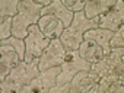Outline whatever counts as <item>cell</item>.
Returning a JSON list of instances; mask_svg holds the SVG:
<instances>
[{
  "label": "cell",
  "instance_id": "obj_1",
  "mask_svg": "<svg viewBox=\"0 0 124 93\" xmlns=\"http://www.w3.org/2000/svg\"><path fill=\"white\" fill-rule=\"evenodd\" d=\"M48 5H51L50 0H42L39 3L31 2V0L19 2L18 13L13 16L12 22V35L19 39H25L28 36V28L38 23L41 18V10Z\"/></svg>",
  "mask_w": 124,
  "mask_h": 93
},
{
  "label": "cell",
  "instance_id": "obj_2",
  "mask_svg": "<svg viewBox=\"0 0 124 93\" xmlns=\"http://www.w3.org/2000/svg\"><path fill=\"white\" fill-rule=\"evenodd\" d=\"M99 28V16L93 19H88L83 12H76L70 26L64 28L60 35V41L66 48V51L78 50L83 42V33L89 29Z\"/></svg>",
  "mask_w": 124,
  "mask_h": 93
},
{
  "label": "cell",
  "instance_id": "obj_3",
  "mask_svg": "<svg viewBox=\"0 0 124 93\" xmlns=\"http://www.w3.org/2000/svg\"><path fill=\"white\" fill-rule=\"evenodd\" d=\"M123 54V48H111V53L108 55H104L98 63H93L91 66V71L96 73L99 77H112L118 80V77L123 76L124 70Z\"/></svg>",
  "mask_w": 124,
  "mask_h": 93
},
{
  "label": "cell",
  "instance_id": "obj_4",
  "mask_svg": "<svg viewBox=\"0 0 124 93\" xmlns=\"http://www.w3.org/2000/svg\"><path fill=\"white\" fill-rule=\"evenodd\" d=\"M91 63L86 61L85 58H82L79 55L78 50H72V51H66V57L64 61L61 64V70L55 79V86H63L66 83H70V80L73 79V76L80 71V70H91Z\"/></svg>",
  "mask_w": 124,
  "mask_h": 93
},
{
  "label": "cell",
  "instance_id": "obj_5",
  "mask_svg": "<svg viewBox=\"0 0 124 93\" xmlns=\"http://www.w3.org/2000/svg\"><path fill=\"white\" fill-rule=\"evenodd\" d=\"M51 42L50 38H47L38 23L35 25H31L28 28V36L25 38V46H26V50H25V60L26 63H31L35 57H41V54L44 53V50L48 46V44Z\"/></svg>",
  "mask_w": 124,
  "mask_h": 93
},
{
  "label": "cell",
  "instance_id": "obj_6",
  "mask_svg": "<svg viewBox=\"0 0 124 93\" xmlns=\"http://www.w3.org/2000/svg\"><path fill=\"white\" fill-rule=\"evenodd\" d=\"M64 57H66V48L61 44L60 38H53L39 57V64H38L39 71H44L55 66H61L64 61Z\"/></svg>",
  "mask_w": 124,
  "mask_h": 93
},
{
  "label": "cell",
  "instance_id": "obj_7",
  "mask_svg": "<svg viewBox=\"0 0 124 93\" xmlns=\"http://www.w3.org/2000/svg\"><path fill=\"white\" fill-rule=\"evenodd\" d=\"M61 67L55 66L51 68H47L41 71L34 80H31L28 84H25L21 90V93H31V92H38V93H48L53 86H55V79L60 73Z\"/></svg>",
  "mask_w": 124,
  "mask_h": 93
},
{
  "label": "cell",
  "instance_id": "obj_8",
  "mask_svg": "<svg viewBox=\"0 0 124 93\" xmlns=\"http://www.w3.org/2000/svg\"><path fill=\"white\" fill-rule=\"evenodd\" d=\"M38 64H39V57H35L31 63H26V61H21L16 67H13L12 70H10V73L8 74V80H10V81H15V83H18L19 86H25V84H28L31 80H34L41 71H39V68H38ZM5 79V80H6Z\"/></svg>",
  "mask_w": 124,
  "mask_h": 93
},
{
  "label": "cell",
  "instance_id": "obj_9",
  "mask_svg": "<svg viewBox=\"0 0 124 93\" xmlns=\"http://www.w3.org/2000/svg\"><path fill=\"white\" fill-rule=\"evenodd\" d=\"M98 81H99V76L96 73L91 70H80L70 80V93L92 92V89L96 86Z\"/></svg>",
  "mask_w": 124,
  "mask_h": 93
},
{
  "label": "cell",
  "instance_id": "obj_10",
  "mask_svg": "<svg viewBox=\"0 0 124 93\" xmlns=\"http://www.w3.org/2000/svg\"><path fill=\"white\" fill-rule=\"evenodd\" d=\"M124 20V5L121 0H117L115 5L104 15L99 16V28L115 32Z\"/></svg>",
  "mask_w": 124,
  "mask_h": 93
},
{
  "label": "cell",
  "instance_id": "obj_11",
  "mask_svg": "<svg viewBox=\"0 0 124 93\" xmlns=\"http://www.w3.org/2000/svg\"><path fill=\"white\" fill-rule=\"evenodd\" d=\"M45 15H53V16H55L58 20L63 22V26H64V28L70 26V23H72V20H73V16H75L73 12H70L66 6H63L61 0H54V2H51V5L45 6V7L41 10V16H45Z\"/></svg>",
  "mask_w": 124,
  "mask_h": 93
},
{
  "label": "cell",
  "instance_id": "obj_12",
  "mask_svg": "<svg viewBox=\"0 0 124 93\" xmlns=\"http://www.w3.org/2000/svg\"><path fill=\"white\" fill-rule=\"evenodd\" d=\"M114 32L108 31V29H101V28H96V29H89L83 33V41H93L95 44H98L102 51H104V55H108L111 53V48H109V39L112 38Z\"/></svg>",
  "mask_w": 124,
  "mask_h": 93
},
{
  "label": "cell",
  "instance_id": "obj_13",
  "mask_svg": "<svg viewBox=\"0 0 124 93\" xmlns=\"http://www.w3.org/2000/svg\"><path fill=\"white\" fill-rule=\"evenodd\" d=\"M38 26H39L41 32H42L47 38H50V39H53V36L60 38L61 32H63V29H64L63 22L58 20V19H57L55 16H53V15L41 16L39 20H38Z\"/></svg>",
  "mask_w": 124,
  "mask_h": 93
},
{
  "label": "cell",
  "instance_id": "obj_14",
  "mask_svg": "<svg viewBox=\"0 0 124 93\" xmlns=\"http://www.w3.org/2000/svg\"><path fill=\"white\" fill-rule=\"evenodd\" d=\"M117 0H88L85 2V7H83V13L88 19H93L96 16H101L104 13H107Z\"/></svg>",
  "mask_w": 124,
  "mask_h": 93
},
{
  "label": "cell",
  "instance_id": "obj_15",
  "mask_svg": "<svg viewBox=\"0 0 124 93\" xmlns=\"http://www.w3.org/2000/svg\"><path fill=\"white\" fill-rule=\"evenodd\" d=\"M78 51H79V55L82 58H85L86 61H89L91 64L98 63L104 57L102 48L98 44H95L93 41H83L80 44V46L78 48Z\"/></svg>",
  "mask_w": 124,
  "mask_h": 93
},
{
  "label": "cell",
  "instance_id": "obj_16",
  "mask_svg": "<svg viewBox=\"0 0 124 93\" xmlns=\"http://www.w3.org/2000/svg\"><path fill=\"white\" fill-rule=\"evenodd\" d=\"M22 60L19 58L18 53L15 50L8 51V53H2V58H0V80H5L8 77V74L10 73V70L13 67H16Z\"/></svg>",
  "mask_w": 124,
  "mask_h": 93
},
{
  "label": "cell",
  "instance_id": "obj_17",
  "mask_svg": "<svg viewBox=\"0 0 124 93\" xmlns=\"http://www.w3.org/2000/svg\"><path fill=\"white\" fill-rule=\"evenodd\" d=\"M18 6H19L18 0H2L0 2V18H2V20L9 16L13 18L18 13Z\"/></svg>",
  "mask_w": 124,
  "mask_h": 93
},
{
  "label": "cell",
  "instance_id": "obj_18",
  "mask_svg": "<svg viewBox=\"0 0 124 93\" xmlns=\"http://www.w3.org/2000/svg\"><path fill=\"white\" fill-rule=\"evenodd\" d=\"M0 45H10L13 46V50L18 53L19 58L21 60H25V39H19V38H15V36H10V38H6V39H2V44Z\"/></svg>",
  "mask_w": 124,
  "mask_h": 93
},
{
  "label": "cell",
  "instance_id": "obj_19",
  "mask_svg": "<svg viewBox=\"0 0 124 93\" xmlns=\"http://www.w3.org/2000/svg\"><path fill=\"white\" fill-rule=\"evenodd\" d=\"M123 45H124V28L121 25L109 39V48H123Z\"/></svg>",
  "mask_w": 124,
  "mask_h": 93
},
{
  "label": "cell",
  "instance_id": "obj_20",
  "mask_svg": "<svg viewBox=\"0 0 124 93\" xmlns=\"http://www.w3.org/2000/svg\"><path fill=\"white\" fill-rule=\"evenodd\" d=\"M12 22H13V18H5L2 20V25H0V38L2 39H6V38H10L12 35Z\"/></svg>",
  "mask_w": 124,
  "mask_h": 93
},
{
  "label": "cell",
  "instance_id": "obj_21",
  "mask_svg": "<svg viewBox=\"0 0 124 93\" xmlns=\"http://www.w3.org/2000/svg\"><path fill=\"white\" fill-rule=\"evenodd\" d=\"M0 90H2L3 93H9V92H16V93H21L22 90V86H19L18 83L15 81H10V80H3L2 83H0Z\"/></svg>",
  "mask_w": 124,
  "mask_h": 93
},
{
  "label": "cell",
  "instance_id": "obj_22",
  "mask_svg": "<svg viewBox=\"0 0 124 93\" xmlns=\"http://www.w3.org/2000/svg\"><path fill=\"white\" fill-rule=\"evenodd\" d=\"M70 92V83H66L63 86H53L48 93H69Z\"/></svg>",
  "mask_w": 124,
  "mask_h": 93
},
{
  "label": "cell",
  "instance_id": "obj_23",
  "mask_svg": "<svg viewBox=\"0 0 124 93\" xmlns=\"http://www.w3.org/2000/svg\"><path fill=\"white\" fill-rule=\"evenodd\" d=\"M124 87H123V83H120L118 80H115L114 83H111V86L108 87V93H123Z\"/></svg>",
  "mask_w": 124,
  "mask_h": 93
},
{
  "label": "cell",
  "instance_id": "obj_24",
  "mask_svg": "<svg viewBox=\"0 0 124 93\" xmlns=\"http://www.w3.org/2000/svg\"><path fill=\"white\" fill-rule=\"evenodd\" d=\"M83 7H85V2H75L70 7H69V10L70 12H73V13H76V12H83Z\"/></svg>",
  "mask_w": 124,
  "mask_h": 93
}]
</instances>
